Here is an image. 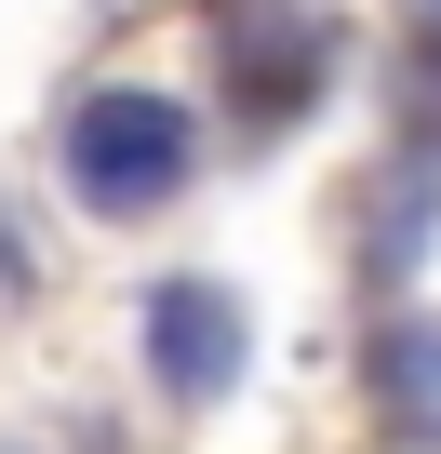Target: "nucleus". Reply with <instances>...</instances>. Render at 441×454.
I'll use <instances>...</instances> for the list:
<instances>
[{"instance_id":"nucleus-1","label":"nucleus","mask_w":441,"mask_h":454,"mask_svg":"<svg viewBox=\"0 0 441 454\" xmlns=\"http://www.w3.org/2000/svg\"><path fill=\"white\" fill-rule=\"evenodd\" d=\"M187 160H201V134L174 94H81V121H67V187L94 214H161L187 187Z\"/></svg>"},{"instance_id":"nucleus-2","label":"nucleus","mask_w":441,"mask_h":454,"mask_svg":"<svg viewBox=\"0 0 441 454\" xmlns=\"http://www.w3.org/2000/svg\"><path fill=\"white\" fill-rule=\"evenodd\" d=\"M147 361H161L174 387H228V374H241V308L214 294V281L147 294Z\"/></svg>"}]
</instances>
